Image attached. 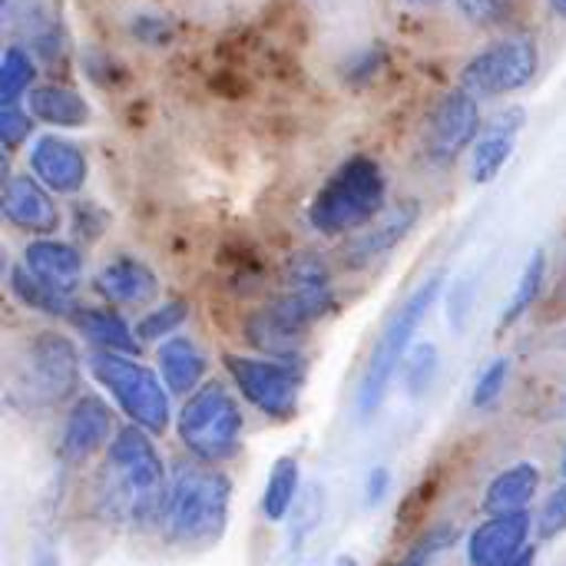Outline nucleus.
<instances>
[{"mask_svg":"<svg viewBox=\"0 0 566 566\" xmlns=\"http://www.w3.org/2000/svg\"><path fill=\"white\" fill-rule=\"evenodd\" d=\"M544 282H547V252L537 249V252L527 259V265H524V272H521V279H517V285H514V292H511L507 308L501 312V332L514 328V325L534 308V302H537L541 292H544Z\"/></svg>","mask_w":566,"mask_h":566,"instance_id":"a878e982","label":"nucleus"},{"mask_svg":"<svg viewBox=\"0 0 566 566\" xmlns=\"http://www.w3.org/2000/svg\"><path fill=\"white\" fill-rule=\"evenodd\" d=\"M245 338L249 345L265 355V358H285V361H298V352L308 338V328L302 322H295L275 298L265 302L262 308H255L245 318Z\"/></svg>","mask_w":566,"mask_h":566,"instance_id":"f3484780","label":"nucleus"},{"mask_svg":"<svg viewBox=\"0 0 566 566\" xmlns=\"http://www.w3.org/2000/svg\"><path fill=\"white\" fill-rule=\"evenodd\" d=\"M514 7V0H458V10L464 13V20H471L474 27H491L501 17H507V10Z\"/></svg>","mask_w":566,"mask_h":566,"instance_id":"f704fd0d","label":"nucleus"},{"mask_svg":"<svg viewBox=\"0 0 566 566\" xmlns=\"http://www.w3.org/2000/svg\"><path fill=\"white\" fill-rule=\"evenodd\" d=\"M411 3H421V7H434V3H441V0H411Z\"/></svg>","mask_w":566,"mask_h":566,"instance_id":"79ce46f5","label":"nucleus"},{"mask_svg":"<svg viewBox=\"0 0 566 566\" xmlns=\"http://www.w3.org/2000/svg\"><path fill=\"white\" fill-rule=\"evenodd\" d=\"M7 282H10L13 298H17L23 308H33V312H40V315H50V318H70V315H73V308H76V302H73V298H66V295L53 292L50 285H43V282H40V279L23 265V262L10 269Z\"/></svg>","mask_w":566,"mask_h":566,"instance_id":"b1692460","label":"nucleus"},{"mask_svg":"<svg viewBox=\"0 0 566 566\" xmlns=\"http://www.w3.org/2000/svg\"><path fill=\"white\" fill-rule=\"evenodd\" d=\"M36 119L30 109L20 106H0V143L7 149H17L20 143H27V136L33 133Z\"/></svg>","mask_w":566,"mask_h":566,"instance_id":"473e14b6","label":"nucleus"},{"mask_svg":"<svg viewBox=\"0 0 566 566\" xmlns=\"http://www.w3.org/2000/svg\"><path fill=\"white\" fill-rule=\"evenodd\" d=\"M564 478H566V454H564Z\"/></svg>","mask_w":566,"mask_h":566,"instance_id":"c03bdc74","label":"nucleus"},{"mask_svg":"<svg viewBox=\"0 0 566 566\" xmlns=\"http://www.w3.org/2000/svg\"><path fill=\"white\" fill-rule=\"evenodd\" d=\"M381 66V50L368 46V50H358L348 63H345V80H371Z\"/></svg>","mask_w":566,"mask_h":566,"instance_id":"e433bc0d","label":"nucleus"},{"mask_svg":"<svg viewBox=\"0 0 566 566\" xmlns=\"http://www.w3.org/2000/svg\"><path fill=\"white\" fill-rule=\"evenodd\" d=\"M298 488H302V464H298V458L282 454L272 464V471L265 478V488H262V501H259L262 517L269 524L289 521V514H292V507L298 501Z\"/></svg>","mask_w":566,"mask_h":566,"instance_id":"5701e85b","label":"nucleus"},{"mask_svg":"<svg viewBox=\"0 0 566 566\" xmlns=\"http://www.w3.org/2000/svg\"><path fill=\"white\" fill-rule=\"evenodd\" d=\"M418 219H421V202L418 199L398 202L388 216H381L378 222H371L368 229H361V235H355L345 245V265L348 269H368V265H375L378 259H385L388 252H395L411 235V229L418 226Z\"/></svg>","mask_w":566,"mask_h":566,"instance_id":"4468645a","label":"nucleus"},{"mask_svg":"<svg viewBox=\"0 0 566 566\" xmlns=\"http://www.w3.org/2000/svg\"><path fill=\"white\" fill-rule=\"evenodd\" d=\"M441 289H444V275L434 272L428 275L401 305L398 312L391 315V322L381 328L368 361H365V371H361V381H358V391H355V408H358V418L361 421H371L385 398L391 395V385L408 358V352L415 348V335L418 328L424 325V318L431 315L434 302L441 298Z\"/></svg>","mask_w":566,"mask_h":566,"instance_id":"7ed1b4c3","label":"nucleus"},{"mask_svg":"<svg viewBox=\"0 0 566 566\" xmlns=\"http://www.w3.org/2000/svg\"><path fill=\"white\" fill-rule=\"evenodd\" d=\"M129 33L146 46H166L172 40V23L159 13H136L129 20Z\"/></svg>","mask_w":566,"mask_h":566,"instance_id":"72a5a7b5","label":"nucleus"},{"mask_svg":"<svg viewBox=\"0 0 566 566\" xmlns=\"http://www.w3.org/2000/svg\"><path fill=\"white\" fill-rule=\"evenodd\" d=\"M156 371L172 398H189L209 381V358L189 335H172L156 348Z\"/></svg>","mask_w":566,"mask_h":566,"instance_id":"a211bd4d","label":"nucleus"},{"mask_svg":"<svg viewBox=\"0 0 566 566\" xmlns=\"http://www.w3.org/2000/svg\"><path fill=\"white\" fill-rule=\"evenodd\" d=\"M229 381L235 391L265 418L289 421L295 418L305 391V368L298 361L285 358H265V355H226L222 358Z\"/></svg>","mask_w":566,"mask_h":566,"instance_id":"423d86ee","label":"nucleus"},{"mask_svg":"<svg viewBox=\"0 0 566 566\" xmlns=\"http://www.w3.org/2000/svg\"><path fill=\"white\" fill-rule=\"evenodd\" d=\"M454 537H458V531H454V524H441V527H431L401 560L395 566H431L448 547H454Z\"/></svg>","mask_w":566,"mask_h":566,"instance_id":"2f4dec72","label":"nucleus"},{"mask_svg":"<svg viewBox=\"0 0 566 566\" xmlns=\"http://www.w3.org/2000/svg\"><path fill=\"white\" fill-rule=\"evenodd\" d=\"M438 368H441V358H438V345L431 342H421L408 352L405 365H401V375H405V391L411 398H421L434 378H438Z\"/></svg>","mask_w":566,"mask_h":566,"instance_id":"c85d7f7f","label":"nucleus"},{"mask_svg":"<svg viewBox=\"0 0 566 566\" xmlns=\"http://www.w3.org/2000/svg\"><path fill=\"white\" fill-rule=\"evenodd\" d=\"M534 521L531 514H494L484 517L464 541L468 566H507L531 551Z\"/></svg>","mask_w":566,"mask_h":566,"instance_id":"9d476101","label":"nucleus"},{"mask_svg":"<svg viewBox=\"0 0 566 566\" xmlns=\"http://www.w3.org/2000/svg\"><path fill=\"white\" fill-rule=\"evenodd\" d=\"M507 381H511V358H504V355H501V358L488 361V365H484V371H481V375H478V381H474L471 405H474V408H481V411L494 408V405L504 398Z\"/></svg>","mask_w":566,"mask_h":566,"instance_id":"c756f323","label":"nucleus"},{"mask_svg":"<svg viewBox=\"0 0 566 566\" xmlns=\"http://www.w3.org/2000/svg\"><path fill=\"white\" fill-rule=\"evenodd\" d=\"M514 146H517V136H504V133L484 129L481 139L471 146V159H468L471 182L474 186H491L504 172V166L511 163Z\"/></svg>","mask_w":566,"mask_h":566,"instance_id":"393cba45","label":"nucleus"},{"mask_svg":"<svg viewBox=\"0 0 566 566\" xmlns=\"http://www.w3.org/2000/svg\"><path fill=\"white\" fill-rule=\"evenodd\" d=\"M481 139V103L464 86L448 90L424 126V146L434 163H454L464 149Z\"/></svg>","mask_w":566,"mask_h":566,"instance_id":"1a4fd4ad","label":"nucleus"},{"mask_svg":"<svg viewBox=\"0 0 566 566\" xmlns=\"http://www.w3.org/2000/svg\"><path fill=\"white\" fill-rule=\"evenodd\" d=\"M93 289L113 308H139L156 302L159 275L136 255H116L106 265H99Z\"/></svg>","mask_w":566,"mask_h":566,"instance_id":"2eb2a0df","label":"nucleus"},{"mask_svg":"<svg viewBox=\"0 0 566 566\" xmlns=\"http://www.w3.org/2000/svg\"><path fill=\"white\" fill-rule=\"evenodd\" d=\"M90 375L93 381L109 395L113 408L136 428L149 431L153 438H163L172 418V395L163 381V375L149 365H143L133 355H113V352H93L90 355Z\"/></svg>","mask_w":566,"mask_h":566,"instance_id":"20e7f679","label":"nucleus"},{"mask_svg":"<svg viewBox=\"0 0 566 566\" xmlns=\"http://www.w3.org/2000/svg\"><path fill=\"white\" fill-rule=\"evenodd\" d=\"M391 488H395L391 468H385V464L371 468L368 478H365V507H381L391 497Z\"/></svg>","mask_w":566,"mask_h":566,"instance_id":"c9c22d12","label":"nucleus"},{"mask_svg":"<svg viewBox=\"0 0 566 566\" xmlns=\"http://www.w3.org/2000/svg\"><path fill=\"white\" fill-rule=\"evenodd\" d=\"M560 534H566V481L544 497V504L534 517L537 541H557Z\"/></svg>","mask_w":566,"mask_h":566,"instance_id":"7c9ffc66","label":"nucleus"},{"mask_svg":"<svg viewBox=\"0 0 566 566\" xmlns=\"http://www.w3.org/2000/svg\"><path fill=\"white\" fill-rule=\"evenodd\" d=\"M541 70V50L531 36H504L474 53L461 66V86L474 93L478 99L484 96H511L524 86L534 83Z\"/></svg>","mask_w":566,"mask_h":566,"instance_id":"0eeeda50","label":"nucleus"},{"mask_svg":"<svg viewBox=\"0 0 566 566\" xmlns=\"http://www.w3.org/2000/svg\"><path fill=\"white\" fill-rule=\"evenodd\" d=\"M332 566H361V564H358L355 557H338V560H335Z\"/></svg>","mask_w":566,"mask_h":566,"instance_id":"a19ab883","label":"nucleus"},{"mask_svg":"<svg viewBox=\"0 0 566 566\" xmlns=\"http://www.w3.org/2000/svg\"><path fill=\"white\" fill-rule=\"evenodd\" d=\"M43 285H50L53 292L73 298L76 289L83 285V252L73 245V242H63V239H33L27 242L23 249V259H20Z\"/></svg>","mask_w":566,"mask_h":566,"instance_id":"dca6fc26","label":"nucleus"},{"mask_svg":"<svg viewBox=\"0 0 566 566\" xmlns=\"http://www.w3.org/2000/svg\"><path fill=\"white\" fill-rule=\"evenodd\" d=\"M471 282H458L454 289H451V298H448V318H454V325L461 328L464 325V315H468V308H471Z\"/></svg>","mask_w":566,"mask_h":566,"instance_id":"4c0bfd02","label":"nucleus"},{"mask_svg":"<svg viewBox=\"0 0 566 566\" xmlns=\"http://www.w3.org/2000/svg\"><path fill=\"white\" fill-rule=\"evenodd\" d=\"M70 322L80 328V335L96 348V352H113V355H139V335L136 325H129L113 305H76Z\"/></svg>","mask_w":566,"mask_h":566,"instance_id":"6ab92c4d","label":"nucleus"},{"mask_svg":"<svg viewBox=\"0 0 566 566\" xmlns=\"http://www.w3.org/2000/svg\"><path fill=\"white\" fill-rule=\"evenodd\" d=\"M547 3H551L560 17H566V0H547Z\"/></svg>","mask_w":566,"mask_h":566,"instance_id":"ea45409f","label":"nucleus"},{"mask_svg":"<svg viewBox=\"0 0 566 566\" xmlns=\"http://www.w3.org/2000/svg\"><path fill=\"white\" fill-rule=\"evenodd\" d=\"M23 388L40 405H56L76 391L80 381V355L76 345L63 332H40L27 345L23 358Z\"/></svg>","mask_w":566,"mask_h":566,"instance_id":"6e6552de","label":"nucleus"},{"mask_svg":"<svg viewBox=\"0 0 566 566\" xmlns=\"http://www.w3.org/2000/svg\"><path fill=\"white\" fill-rule=\"evenodd\" d=\"M27 106H30L33 119L46 123V126L76 129V126L90 123V103L76 90H70L63 83H40V86H33Z\"/></svg>","mask_w":566,"mask_h":566,"instance_id":"4be33fe9","label":"nucleus"},{"mask_svg":"<svg viewBox=\"0 0 566 566\" xmlns=\"http://www.w3.org/2000/svg\"><path fill=\"white\" fill-rule=\"evenodd\" d=\"M186 318H189V305H186L182 298H169V302H159L156 308H149V312L136 322V335H139L143 345H146V342L163 345L166 338L182 335L179 328L186 325Z\"/></svg>","mask_w":566,"mask_h":566,"instance_id":"cd10ccee","label":"nucleus"},{"mask_svg":"<svg viewBox=\"0 0 566 566\" xmlns=\"http://www.w3.org/2000/svg\"><path fill=\"white\" fill-rule=\"evenodd\" d=\"M534 564H537V551L531 547L527 554H521L517 560H511V564H507V566H534Z\"/></svg>","mask_w":566,"mask_h":566,"instance_id":"58836bf2","label":"nucleus"},{"mask_svg":"<svg viewBox=\"0 0 566 566\" xmlns=\"http://www.w3.org/2000/svg\"><path fill=\"white\" fill-rule=\"evenodd\" d=\"M245 418L239 398L226 381H206L196 395H189L176 415V434L189 458L219 468L242 444Z\"/></svg>","mask_w":566,"mask_h":566,"instance_id":"39448f33","label":"nucleus"},{"mask_svg":"<svg viewBox=\"0 0 566 566\" xmlns=\"http://www.w3.org/2000/svg\"><path fill=\"white\" fill-rule=\"evenodd\" d=\"M229 504H232L229 474L196 458L179 461L169 471L163 531L176 547H189V551L216 547L229 527Z\"/></svg>","mask_w":566,"mask_h":566,"instance_id":"f257e3e1","label":"nucleus"},{"mask_svg":"<svg viewBox=\"0 0 566 566\" xmlns=\"http://www.w3.org/2000/svg\"><path fill=\"white\" fill-rule=\"evenodd\" d=\"M385 202H388V179L381 163L371 156H352L315 192L308 206V226L328 239H342L378 222Z\"/></svg>","mask_w":566,"mask_h":566,"instance_id":"f03ea898","label":"nucleus"},{"mask_svg":"<svg viewBox=\"0 0 566 566\" xmlns=\"http://www.w3.org/2000/svg\"><path fill=\"white\" fill-rule=\"evenodd\" d=\"M116 415L113 405H106L99 395H80L66 418L60 434V451L66 461H86L99 451H106L116 438Z\"/></svg>","mask_w":566,"mask_h":566,"instance_id":"9b49d317","label":"nucleus"},{"mask_svg":"<svg viewBox=\"0 0 566 566\" xmlns=\"http://www.w3.org/2000/svg\"><path fill=\"white\" fill-rule=\"evenodd\" d=\"M36 60L23 46H7L0 60V106H20L27 93H33Z\"/></svg>","mask_w":566,"mask_h":566,"instance_id":"bb28decb","label":"nucleus"},{"mask_svg":"<svg viewBox=\"0 0 566 566\" xmlns=\"http://www.w3.org/2000/svg\"><path fill=\"white\" fill-rule=\"evenodd\" d=\"M541 484H544V474H541V468L534 461L511 464V468H504L501 474L491 478V484L484 491V501H481V511L488 517H494V514H524L537 501Z\"/></svg>","mask_w":566,"mask_h":566,"instance_id":"aec40b11","label":"nucleus"},{"mask_svg":"<svg viewBox=\"0 0 566 566\" xmlns=\"http://www.w3.org/2000/svg\"><path fill=\"white\" fill-rule=\"evenodd\" d=\"M282 292L302 298L318 318H325L335 308V285H332V269L322 255L315 252H298L289 259L285 275H282Z\"/></svg>","mask_w":566,"mask_h":566,"instance_id":"412c9836","label":"nucleus"},{"mask_svg":"<svg viewBox=\"0 0 566 566\" xmlns=\"http://www.w3.org/2000/svg\"><path fill=\"white\" fill-rule=\"evenodd\" d=\"M3 219L36 239H50L60 229V209L53 202V192L36 176H7L3 196H0Z\"/></svg>","mask_w":566,"mask_h":566,"instance_id":"f8f14e48","label":"nucleus"},{"mask_svg":"<svg viewBox=\"0 0 566 566\" xmlns=\"http://www.w3.org/2000/svg\"><path fill=\"white\" fill-rule=\"evenodd\" d=\"M40 566H56V560H43V564Z\"/></svg>","mask_w":566,"mask_h":566,"instance_id":"37998d69","label":"nucleus"},{"mask_svg":"<svg viewBox=\"0 0 566 566\" xmlns=\"http://www.w3.org/2000/svg\"><path fill=\"white\" fill-rule=\"evenodd\" d=\"M30 176H36L53 196H76L86 186V153L63 136H40L30 149Z\"/></svg>","mask_w":566,"mask_h":566,"instance_id":"ddd939ff","label":"nucleus"}]
</instances>
